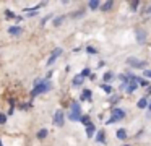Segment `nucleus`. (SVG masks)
<instances>
[{
    "label": "nucleus",
    "instance_id": "1",
    "mask_svg": "<svg viewBox=\"0 0 151 146\" xmlns=\"http://www.w3.org/2000/svg\"><path fill=\"white\" fill-rule=\"evenodd\" d=\"M50 89V84L47 83H39V84H36L34 86V89L31 91V96L33 97H36V96H39V94H42V93H46V91H49Z\"/></svg>",
    "mask_w": 151,
    "mask_h": 146
},
{
    "label": "nucleus",
    "instance_id": "2",
    "mask_svg": "<svg viewBox=\"0 0 151 146\" xmlns=\"http://www.w3.org/2000/svg\"><path fill=\"white\" fill-rule=\"evenodd\" d=\"M70 119L73 120V122H78V120H81V107H80L78 102H73L72 104V112H70Z\"/></svg>",
    "mask_w": 151,
    "mask_h": 146
},
{
    "label": "nucleus",
    "instance_id": "3",
    "mask_svg": "<svg viewBox=\"0 0 151 146\" xmlns=\"http://www.w3.org/2000/svg\"><path fill=\"white\" fill-rule=\"evenodd\" d=\"M124 115H125V112L122 109H114L112 110V117L107 120V123H114V122H117V120H122Z\"/></svg>",
    "mask_w": 151,
    "mask_h": 146
},
{
    "label": "nucleus",
    "instance_id": "4",
    "mask_svg": "<svg viewBox=\"0 0 151 146\" xmlns=\"http://www.w3.org/2000/svg\"><path fill=\"white\" fill-rule=\"evenodd\" d=\"M54 123H55L57 127H62L63 125V112L62 110H57L55 115H54Z\"/></svg>",
    "mask_w": 151,
    "mask_h": 146
},
{
    "label": "nucleus",
    "instance_id": "5",
    "mask_svg": "<svg viewBox=\"0 0 151 146\" xmlns=\"http://www.w3.org/2000/svg\"><path fill=\"white\" fill-rule=\"evenodd\" d=\"M127 62L132 65V67H135V68H143L145 67V62L143 60H138V58H133V57H130Z\"/></svg>",
    "mask_w": 151,
    "mask_h": 146
},
{
    "label": "nucleus",
    "instance_id": "6",
    "mask_svg": "<svg viewBox=\"0 0 151 146\" xmlns=\"http://www.w3.org/2000/svg\"><path fill=\"white\" fill-rule=\"evenodd\" d=\"M60 54H62V49H60V47H57L55 49V50H54L52 52V54H50V57H49V60H47V65H52L54 63V62H55V58L57 57H59V55Z\"/></svg>",
    "mask_w": 151,
    "mask_h": 146
},
{
    "label": "nucleus",
    "instance_id": "7",
    "mask_svg": "<svg viewBox=\"0 0 151 146\" xmlns=\"http://www.w3.org/2000/svg\"><path fill=\"white\" fill-rule=\"evenodd\" d=\"M83 80H85V78H83L81 75H76V76L73 78V86H80V84L83 83Z\"/></svg>",
    "mask_w": 151,
    "mask_h": 146
},
{
    "label": "nucleus",
    "instance_id": "8",
    "mask_svg": "<svg viewBox=\"0 0 151 146\" xmlns=\"http://www.w3.org/2000/svg\"><path fill=\"white\" fill-rule=\"evenodd\" d=\"M8 32L10 34H21V28L20 26H12V28H8Z\"/></svg>",
    "mask_w": 151,
    "mask_h": 146
},
{
    "label": "nucleus",
    "instance_id": "9",
    "mask_svg": "<svg viewBox=\"0 0 151 146\" xmlns=\"http://www.w3.org/2000/svg\"><path fill=\"white\" fill-rule=\"evenodd\" d=\"M112 6H114V2H111V0H109V2H106L104 5H102V12H109Z\"/></svg>",
    "mask_w": 151,
    "mask_h": 146
},
{
    "label": "nucleus",
    "instance_id": "10",
    "mask_svg": "<svg viewBox=\"0 0 151 146\" xmlns=\"http://www.w3.org/2000/svg\"><path fill=\"white\" fill-rule=\"evenodd\" d=\"M93 133H94V125H93V123L86 125V135H88V136H93Z\"/></svg>",
    "mask_w": 151,
    "mask_h": 146
},
{
    "label": "nucleus",
    "instance_id": "11",
    "mask_svg": "<svg viewBox=\"0 0 151 146\" xmlns=\"http://www.w3.org/2000/svg\"><path fill=\"white\" fill-rule=\"evenodd\" d=\"M46 136H47V128H42V130L37 132V138H39V140H44Z\"/></svg>",
    "mask_w": 151,
    "mask_h": 146
},
{
    "label": "nucleus",
    "instance_id": "12",
    "mask_svg": "<svg viewBox=\"0 0 151 146\" xmlns=\"http://www.w3.org/2000/svg\"><path fill=\"white\" fill-rule=\"evenodd\" d=\"M125 136H127L125 130H119V132H117V138H119V140H125Z\"/></svg>",
    "mask_w": 151,
    "mask_h": 146
},
{
    "label": "nucleus",
    "instance_id": "13",
    "mask_svg": "<svg viewBox=\"0 0 151 146\" xmlns=\"http://www.w3.org/2000/svg\"><path fill=\"white\" fill-rule=\"evenodd\" d=\"M146 104H148V101L145 99V97H143V99L138 101V107H141V109H143V107H146Z\"/></svg>",
    "mask_w": 151,
    "mask_h": 146
},
{
    "label": "nucleus",
    "instance_id": "14",
    "mask_svg": "<svg viewBox=\"0 0 151 146\" xmlns=\"http://www.w3.org/2000/svg\"><path fill=\"white\" fill-rule=\"evenodd\" d=\"M99 6V2H96V0H93V2H89V8L91 10H96Z\"/></svg>",
    "mask_w": 151,
    "mask_h": 146
},
{
    "label": "nucleus",
    "instance_id": "15",
    "mask_svg": "<svg viewBox=\"0 0 151 146\" xmlns=\"http://www.w3.org/2000/svg\"><path fill=\"white\" fill-rule=\"evenodd\" d=\"M98 141H99V143H106V141H104V133H102V132L98 133Z\"/></svg>",
    "mask_w": 151,
    "mask_h": 146
},
{
    "label": "nucleus",
    "instance_id": "16",
    "mask_svg": "<svg viewBox=\"0 0 151 146\" xmlns=\"http://www.w3.org/2000/svg\"><path fill=\"white\" fill-rule=\"evenodd\" d=\"M81 122H83V123H85V125H89V123H91V122H89V117H88V115H85V117H81Z\"/></svg>",
    "mask_w": 151,
    "mask_h": 146
},
{
    "label": "nucleus",
    "instance_id": "17",
    "mask_svg": "<svg viewBox=\"0 0 151 146\" xmlns=\"http://www.w3.org/2000/svg\"><path fill=\"white\" fill-rule=\"evenodd\" d=\"M104 80H106V81H111V80H112V73H111V71H107V73L104 75Z\"/></svg>",
    "mask_w": 151,
    "mask_h": 146
},
{
    "label": "nucleus",
    "instance_id": "18",
    "mask_svg": "<svg viewBox=\"0 0 151 146\" xmlns=\"http://www.w3.org/2000/svg\"><path fill=\"white\" fill-rule=\"evenodd\" d=\"M91 97V91H85L83 93V99H89Z\"/></svg>",
    "mask_w": 151,
    "mask_h": 146
},
{
    "label": "nucleus",
    "instance_id": "19",
    "mask_svg": "<svg viewBox=\"0 0 151 146\" xmlns=\"http://www.w3.org/2000/svg\"><path fill=\"white\" fill-rule=\"evenodd\" d=\"M102 89H104L106 93H109V94L112 93V88H111V86H107V84H104V86H102Z\"/></svg>",
    "mask_w": 151,
    "mask_h": 146
},
{
    "label": "nucleus",
    "instance_id": "20",
    "mask_svg": "<svg viewBox=\"0 0 151 146\" xmlns=\"http://www.w3.org/2000/svg\"><path fill=\"white\" fill-rule=\"evenodd\" d=\"M5 16H7V18H15V15L10 12V10H7V12H5Z\"/></svg>",
    "mask_w": 151,
    "mask_h": 146
},
{
    "label": "nucleus",
    "instance_id": "21",
    "mask_svg": "<svg viewBox=\"0 0 151 146\" xmlns=\"http://www.w3.org/2000/svg\"><path fill=\"white\" fill-rule=\"evenodd\" d=\"M86 52H88V54H96V49L94 47H86Z\"/></svg>",
    "mask_w": 151,
    "mask_h": 146
},
{
    "label": "nucleus",
    "instance_id": "22",
    "mask_svg": "<svg viewBox=\"0 0 151 146\" xmlns=\"http://www.w3.org/2000/svg\"><path fill=\"white\" fill-rule=\"evenodd\" d=\"M88 75H89V70H88V68H85V70L81 71V76L85 78V76H88Z\"/></svg>",
    "mask_w": 151,
    "mask_h": 146
},
{
    "label": "nucleus",
    "instance_id": "23",
    "mask_svg": "<svg viewBox=\"0 0 151 146\" xmlns=\"http://www.w3.org/2000/svg\"><path fill=\"white\" fill-rule=\"evenodd\" d=\"M5 122H7V117L4 114H0V123H5Z\"/></svg>",
    "mask_w": 151,
    "mask_h": 146
},
{
    "label": "nucleus",
    "instance_id": "24",
    "mask_svg": "<svg viewBox=\"0 0 151 146\" xmlns=\"http://www.w3.org/2000/svg\"><path fill=\"white\" fill-rule=\"evenodd\" d=\"M62 19H63V18H55V19H54V24H55V26H59L60 23H62Z\"/></svg>",
    "mask_w": 151,
    "mask_h": 146
},
{
    "label": "nucleus",
    "instance_id": "25",
    "mask_svg": "<svg viewBox=\"0 0 151 146\" xmlns=\"http://www.w3.org/2000/svg\"><path fill=\"white\" fill-rule=\"evenodd\" d=\"M130 6H132V10H137V6H138V2H132V3H130Z\"/></svg>",
    "mask_w": 151,
    "mask_h": 146
},
{
    "label": "nucleus",
    "instance_id": "26",
    "mask_svg": "<svg viewBox=\"0 0 151 146\" xmlns=\"http://www.w3.org/2000/svg\"><path fill=\"white\" fill-rule=\"evenodd\" d=\"M145 76H146V78H151V70H146V71H145Z\"/></svg>",
    "mask_w": 151,
    "mask_h": 146
},
{
    "label": "nucleus",
    "instance_id": "27",
    "mask_svg": "<svg viewBox=\"0 0 151 146\" xmlns=\"http://www.w3.org/2000/svg\"><path fill=\"white\" fill-rule=\"evenodd\" d=\"M150 110H151V104H150Z\"/></svg>",
    "mask_w": 151,
    "mask_h": 146
},
{
    "label": "nucleus",
    "instance_id": "28",
    "mask_svg": "<svg viewBox=\"0 0 151 146\" xmlns=\"http://www.w3.org/2000/svg\"><path fill=\"white\" fill-rule=\"evenodd\" d=\"M0 146H2V141H0Z\"/></svg>",
    "mask_w": 151,
    "mask_h": 146
},
{
    "label": "nucleus",
    "instance_id": "29",
    "mask_svg": "<svg viewBox=\"0 0 151 146\" xmlns=\"http://www.w3.org/2000/svg\"><path fill=\"white\" fill-rule=\"evenodd\" d=\"M124 146H127V145H124Z\"/></svg>",
    "mask_w": 151,
    "mask_h": 146
}]
</instances>
